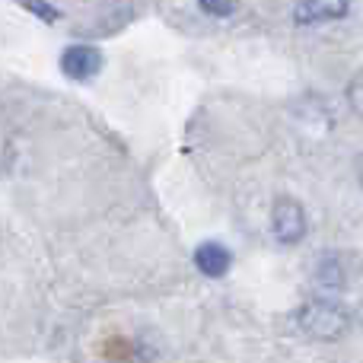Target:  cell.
Instances as JSON below:
<instances>
[{"label": "cell", "instance_id": "obj_2", "mask_svg": "<svg viewBox=\"0 0 363 363\" xmlns=\"http://www.w3.org/2000/svg\"><path fill=\"white\" fill-rule=\"evenodd\" d=\"M271 233L281 245H296L306 236V211L296 198H277L271 207Z\"/></svg>", "mask_w": 363, "mask_h": 363}, {"label": "cell", "instance_id": "obj_10", "mask_svg": "<svg viewBox=\"0 0 363 363\" xmlns=\"http://www.w3.org/2000/svg\"><path fill=\"white\" fill-rule=\"evenodd\" d=\"M357 176H360V185H363V153L357 157Z\"/></svg>", "mask_w": 363, "mask_h": 363}, {"label": "cell", "instance_id": "obj_5", "mask_svg": "<svg viewBox=\"0 0 363 363\" xmlns=\"http://www.w3.org/2000/svg\"><path fill=\"white\" fill-rule=\"evenodd\" d=\"M351 6L341 4V0H309V4H300L294 10V19L300 26H313V23H332V19L347 16Z\"/></svg>", "mask_w": 363, "mask_h": 363}, {"label": "cell", "instance_id": "obj_9", "mask_svg": "<svg viewBox=\"0 0 363 363\" xmlns=\"http://www.w3.org/2000/svg\"><path fill=\"white\" fill-rule=\"evenodd\" d=\"M29 10L38 13V16H45V19H57V10H55V6H35V4H29Z\"/></svg>", "mask_w": 363, "mask_h": 363}, {"label": "cell", "instance_id": "obj_4", "mask_svg": "<svg viewBox=\"0 0 363 363\" xmlns=\"http://www.w3.org/2000/svg\"><path fill=\"white\" fill-rule=\"evenodd\" d=\"M194 268L204 277L217 281V277H223L226 271L233 268V252L220 242H201L198 249H194Z\"/></svg>", "mask_w": 363, "mask_h": 363}, {"label": "cell", "instance_id": "obj_3", "mask_svg": "<svg viewBox=\"0 0 363 363\" xmlns=\"http://www.w3.org/2000/svg\"><path fill=\"white\" fill-rule=\"evenodd\" d=\"M102 70V51L93 45H67L61 51V74L70 80H93Z\"/></svg>", "mask_w": 363, "mask_h": 363}, {"label": "cell", "instance_id": "obj_7", "mask_svg": "<svg viewBox=\"0 0 363 363\" xmlns=\"http://www.w3.org/2000/svg\"><path fill=\"white\" fill-rule=\"evenodd\" d=\"M201 13H211V16H230V13H236V4H201Z\"/></svg>", "mask_w": 363, "mask_h": 363}, {"label": "cell", "instance_id": "obj_6", "mask_svg": "<svg viewBox=\"0 0 363 363\" xmlns=\"http://www.w3.org/2000/svg\"><path fill=\"white\" fill-rule=\"evenodd\" d=\"M315 281H319V287H322V296H332V290L345 287V271H341L338 258H332V255L322 258L319 271H315Z\"/></svg>", "mask_w": 363, "mask_h": 363}, {"label": "cell", "instance_id": "obj_8", "mask_svg": "<svg viewBox=\"0 0 363 363\" xmlns=\"http://www.w3.org/2000/svg\"><path fill=\"white\" fill-rule=\"evenodd\" d=\"M351 102H354V108H357V112H363V77L351 86Z\"/></svg>", "mask_w": 363, "mask_h": 363}, {"label": "cell", "instance_id": "obj_1", "mask_svg": "<svg viewBox=\"0 0 363 363\" xmlns=\"http://www.w3.org/2000/svg\"><path fill=\"white\" fill-rule=\"evenodd\" d=\"M296 325L315 341H338L351 328V313L338 296H313L300 306Z\"/></svg>", "mask_w": 363, "mask_h": 363}]
</instances>
